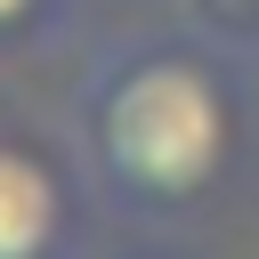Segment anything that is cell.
<instances>
[{"label": "cell", "instance_id": "6da1fadb", "mask_svg": "<svg viewBox=\"0 0 259 259\" xmlns=\"http://www.w3.org/2000/svg\"><path fill=\"white\" fill-rule=\"evenodd\" d=\"M89 138H97V170L121 194L186 202L210 186V170L227 154V105L194 57H138L97 89Z\"/></svg>", "mask_w": 259, "mask_h": 259}, {"label": "cell", "instance_id": "7a4b0ae2", "mask_svg": "<svg viewBox=\"0 0 259 259\" xmlns=\"http://www.w3.org/2000/svg\"><path fill=\"white\" fill-rule=\"evenodd\" d=\"M57 227H65V194L49 162L24 146H0V259H49Z\"/></svg>", "mask_w": 259, "mask_h": 259}, {"label": "cell", "instance_id": "3957f363", "mask_svg": "<svg viewBox=\"0 0 259 259\" xmlns=\"http://www.w3.org/2000/svg\"><path fill=\"white\" fill-rule=\"evenodd\" d=\"M24 8H32V0H0V24H16V16H24Z\"/></svg>", "mask_w": 259, "mask_h": 259}]
</instances>
